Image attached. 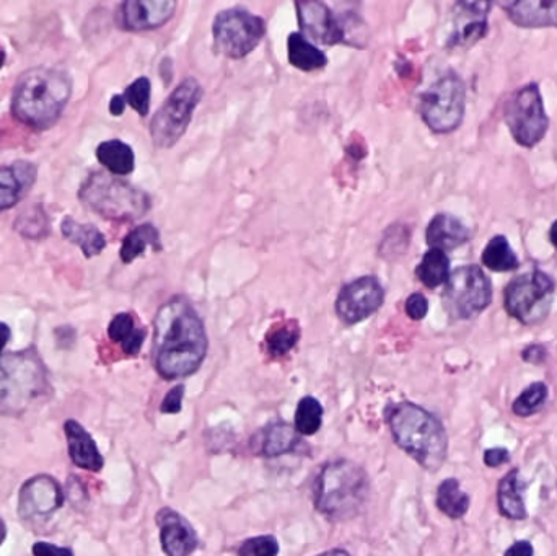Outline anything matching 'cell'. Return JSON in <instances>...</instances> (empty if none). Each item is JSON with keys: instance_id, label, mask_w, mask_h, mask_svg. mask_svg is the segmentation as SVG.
Instances as JSON below:
<instances>
[{"instance_id": "cell-1", "label": "cell", "mask_w": 557, "mask_h": 556, "mask_svg": "<svg viewBox=\"0 0 557 556\" xmlns=\"http://www.w3.org/2000/svg\"><path fill=\"white\" fill-rule=\"evenodd\" d=\"M206 328L185 297H173L158 309L154 322V364L165 380L183 379L199 371L206 359Z\"/></svg>"}, {"instance_id": "cell-2", "label": "cell", "mask_w": 557, "mask_h": 556, "mask_svg": "<svg viewBox=\"0 0 557 556\" xmlns=\"http://www.w3.org/2000/svg\"><path fill=\"white\" fill-rule=\"evenodd\" d=\"M72 97V79L61 67H31L18 77L10 113L18 123L46 131L58 123Z\"/></svg>"}, {"instance_id": "cell-3", "label": "cell", "mask_w": 557, "mask_h": 556, "mask_svg": "<svg viewBox=\"0 0 557 556\" xmlns=\"http://www.w3.org/2000/svg\"><path fill=\"white\" fill-rule=\"evenodd\" d=\"M388 426L396 446L429 472H437L448 454V436L443 424L416 403H396L388 411Z\"/></svg>"}, {"instance_id": "cell-4", "label": "cell", "mask_w": 557, "mask_h": 556, "mask_svg": "<svg viewBox=\"0 0 557 556\" xmlns=\"http://www.w3.org/2000/svg\"><path fill=\"white\" fill-rule=\"evenodd\" d=\"M313 493L321 516L333 522L351 521L369 501L370 478L352 460H331L321 467Z\"/></svg>"}, {"instance_id": "cell-5", "label": "cell", "mask_w": 557, "mask_h": 556, "mask_svg": "<svg viewBox=\"0 0 557 556\" xmlns=\"http://www.w3.org/2000/svg\"><path fill=\"white\" fill-rule=\"evenodd\" d=\"M48 393V369L35 348L0 356V416L23 415Z\"/></svg>"}, {"instance_id": "cell-6", "label": "cell", "mask_w": 557, "mask_h": 556, "mask_svg": "<svg viewBox=\"0 0 557 556\" xmlns=\"http://www.w3.org/2000/svg\"><path fill=\"white\" fill-rule=\"evenodd\" d=\"M79 199L90 211L108 221L131 222L150 211L152 201L145 191L111 173H92L82 183Z\"/></svg>"}, {"instance_id": "cell-7", "label": "cell", "mask_w": 557, "mask_h": 556, "mask_svg": "<svg viewBox=\"0 0 557 556\" xmlns=\"http://www.w3.org/2000/svg\"><path fill=\"white\" fill-rule=\"evenodd\" d=\"M202 87L198 80H183L165 100L150 123V136L155 146L168 149L186 133L196 106L201 102Z\"/></svg>"}, {"instance_id": "cell-8", "label": "cell", "mask_w": 557, "mask_h": 556, "mask_svg": "<svg viewBox=\"0 0 557 556\" xmlns=\"http://www.w3.org/2000/svg\"><path fill=\"white\" fill-rule=\"evenodd\" d=\"M466 89L463 80L448 74L437 80L421 98V115L434 133H452L465 116Z\"/></svg>"}, {"instance_id": "cell-9", "label": "cell", "mask_w": 557, "mask_h": 556, "mask_svg": "<svg viewBox=\"0 0 557 556\" xmlns=\"http://www.w3.org/2000/svg\"><path fill=\"white\" fill-rule=\"evenodd\" d=\"M215 49L230 59H242L256 49L266 35V22L245 9L220 12L212 25Z\"/></svg>"}, {"instance_id": "cell-10", "label": "cell", "mask_w": 557, "mask_h": 556, "mask_svg": "<svg viewBox=\"0 0 557 556\" xmlns=\"http://www.w3.org/2000/svg\"><path fill=\"white\" fill-rule=\"evenodd\" d=\"M553 292L554 281L543 271L520 274L505 289V309L518 322L533 325L548 315Z\"/></svg>"}, {"instance_id": "cell-11", "label": "cell", "mask_w": 557, "mask_h": 556, "mask_svg": "<svg viewBox=\"0 0 557 556\" xmlns=\"http://www.w3.org/2000/svg\"><path fill=\"white\" fill-rule=\"evenodd\" d=\"M491 299V281L479 266H461L445 283L443 304L452 317L466 320L481 314Z\"/></svg>"}, {"instance_id": "cell-12", "label": "cell", "mask_w": 557, "mask_h": 556, "mask_svg": "<svg viewBox=\"0 0 557 556\" xmlns=\"http://www.w3.org/2000/svg\"><path fill=\"white\" fill-rule=\"evenodd\" d=\"M505 123L523 147L536 146L546 136L549 121L538 85H525L510 97L505 105Z\"/></svg>"}, {"instance_id": "cell-13", "label": "cell", "mask_w": 557, "mask_h": 556, "mask_svg": "<svg viewBox=\"0 0 557 556\" xmlns=\"http://www.w3.org/2000/svg\"><path fill=\"white\" fill-rule=\"evenodd\" d=\"M385 302V289L377 278L364 276L356 279L339 292L336 314L346 325H356L375 314Z\"/></svg>"}, {"instance_id": "cell-14", "label": "cell", "mask_w": 557, "mask_h": 556, "mask_svg": "<svg viewBox=\"0 0 557 556\" xmlns=\"http://www.w3.org/2000/svg\"><path fill=\"white\" fill-rule=\"evenodd\" d=\"M66 496L58 481L49 475H36L25 481L18 495V516L23 521H35L53 516L64 506Z\"/></svg>"}, {"instance_id": "cell-15", "label": "cell", "mask_w": 557, "mask_h": 556, "mask_svg": "<svg viewBox=\"0 0 557 556\" xmlns=\"http://www.w3.org/2000/svg\"><path fill=\"white\" fill-rule=\"evenodd\" d=\"M299 25L305 38L333 46L346 41V27L339 18L334 17L333 10L325 2H297Z\"/></svg>"}, {"instance_id": "cell-16", "label": "cell", "mask_w": 557, "mask_h": 556, "mask_svg": "<svg viewBox=\"0 0 557 556\" xmlns=\"http://www.w3.org/2000/svg\"><path fill=\"white\" fill-rule=\"evenodd\" d=\"M175 10L173 0H128L119 5L118 22L128 31L157 30L172 20Z\"/></svg>"}, {"instance_id": "cell-17", "label": "cell", "mask_w": 557, "mask_h": 556, "mask_svg": "<svg viewBox=\"0 0 557 556\" xmlns=\"http://www.w3.org/2000/svg\"><path fill=\"white\" fill-rule=\"evenodd\" d=\"M160 527V545L167 556H189L198 548V532L191 522L172 508H163L155 516Z\"/></svg>"}, {"instance_id": "cell-18", "label": "cell", "mask_w": 557, "mask_h": 556, "mask_svg": "<svg viewBox=\"0 0 557 556\" xmlns=\"http://www.w3.org/2000/svg\"><path fill=\"white\" fill-rule=\"evenodd\" d=\"M489 10L491 4L487 2H460L455 5L452 35L448 38V46L466 48L484 38Z\"/></svg>"}, {"instance_id": "cell-19", "label": "cell", "mask_w": 557, "mask_h": 556, "mask_svg": "<svg viewBox=\"0 0 557 556\" xmlns=\"http://www.w3.org/2000/svg\"><path fill=\"white\" fill-rule=\"evenodd\" d=\"M38 178V167L27 160L0 167V214L17 206L30 193Z\"/></svg>"}, {"instance_id": "cell-20", "label": "cell", "mask_w": 557, "mask_h": 556, "mask_svg": "<svg viewBox=\"0 0 557 556\" xmlns=\"http://www.w3.org/2000/svg\"><path fill=\"white\" fill-rule=\"evenodd\" d=\"M64 433L67 451L75 467L93 473L100 472L101 468L105 467V459L98 449L97 442L79 421L67 420L64 423Z\"/></svg>"}, {"instance_id": "cell-21", "label": "cell", "mask_w": 557, "mask_h": 556, "mask_svg": "<svg viewBox=\"0 0 557 556\" xmlns=\"http://www.w3.org/2000/svg\"><path fill=\"white\" fill-rule=\"evenodd\" d=\"M500 7L518 27L557 28V0H520Z\"/></svg>"}, {"instance_id": "cell-22", "label": "cell", "mask_w": 557, "mask_h": 556, "mask_svg": "<svg viewBox=\"0 0 557 556\" xmlns=\"http://www.w3.org/2000/svg\"><path fill=\"white\" fill-rule=\"evenodd\" d=\"M426 240L430 247L435 250H455L463 243L470 240V230L466 229L465 224L450 216V214H439L430 221L427 227Z\"/></svg>"}, {"instance_id": "cell-23", "label": "cell", "mask_w": 557, "mask_h": 556, "mask_svg": "<svg viewBox=\"0 0 557 556\" xmlns=\"http://www.w3.org/2000/svg\"><path fill=\"white\" fill-rule=\"evenodd\" d=\"M61 232L64 239L80 248V252L84 253L85 258H93L105 250V235L92 224H82V222L75 221L74 217L67 216L62 219Z\"/></svg>"}, {"instance_id": "cell-24", "label": "cell", "mask_w": 557, "mask_h": 556, "mask_svg": "<svg viewBox=\"0 0 557 556\" xmlns=\"http://www.w3.org/2000/svg\"><path fill=\"white\" fill-rule=\"evenodd\" d=\"M95 154L98 162L115 177L131 175L136 167V155L132 147L119 139L101 142Z\"/></svg>"}, {"instance_id": "cell-25", "label": "cell", "mask_w": 557, "mask_h": 556, "mask_svg": "<svg viewBox=\"0 0 557 556\" xmlns=\"http://www.w3.org/2000/svg\"><path fill=\"white\" fill-rule=\"evenodd\" d=\"M108 336L113 343H118L128 356L141 353L145 341V330L136 325V318L129 312H121L108 325Z\"/></svg>"}, {"instance_id": "cell-26", "label": "cell", "mask_w": 557, "mask_h": 556, "mask_svg": "<svg viewBox=\"0 0 557 556\" xmlns=\"http://www.w3.org/2000/svg\"><path fill=\"white\" fill-rule=\"evenodd\" d=\"M299 442L300 434L295 426L286 421H277L264 429L261 454L268 459L281 457L294 451L295 447L299 446Z\"/></svg>"}, {"instance_id": "cell-27", "label": "cell", "mask_w": 557, "mask_h": 556, "mask_svg": "<svg viewBox=\"0 0 557 556\" xmlns=\"http://www.w3.org/2000/svg\"><path fill=\"white\" fill-rule=\"evenodd\" d=\"M289 62L303 72L318 71L328 64V58L321 49L316 48L302 33H292L287 40Z\"/></svg>"}, {"instance_id": "cell-28", "label": "cell", "mask_w": 557, "mask_h": 556, "mask_svg": "<svg viewBox=\"0 0 557 556\" xmlns=\"http://www.w3.org/2000/svg\"><path fill=\"white\" fill-rule=\"evenodd\" d=\"M497 506L502 516L507 519L520 521L527 517V508L523 503V496L518 488V470H510L502 480H500L499 488H497Z\"/></svg>"}, {"instance_id": "cell-29", "label": "cell", "mask_w": 557, "mask_h": 556, "mask_svg": "<svg viewBox=\"0 0 557 556\" xmlns=\"http://www.w3.org/2000/svg\"><path fill=\"white\" fill-rule=\"evenodd\" d=\"M149 247L154 248L155 252L162 250L160 232L152 224H142V226H137L136 229L131 230L126 235L121 250H119V258L123 263L129 265L136 258L144 255L145 250Z\"/></svg>"}, {"instance_id": "cell-30", "label": "cell", "mask_w": 557, "mask_h": 556, "mask_svg": "<svg viewBox=\"0 0 557 556\" xmlns=\"http://www.w3.org/2000/svg\"><path fill=\"white\" fill-rule=\"evenodd\" d=\"M435 503L440 512L450 519H461L470 509V496L461 490L457 478H447L437 488Z\"/></svg>"}, {"instance_id": "cell-31", "label": "cell", "mask_w": 557, "mask_h": 556, "mask_svg": "<svg viewBox=\"0 0 557 556\" xmlns=\"http://www.w3.org/2000/svg\"><path fill=\"white\" fill-rule=\"evenodd\" d=\"M417 279L429 289L442 286L450 278V260L442 250L430 248L416 268Z\"/></svg>"}, {"instance_id": "cell-32", "label": "cell", "mask_w": 557, "mask_h": 556, "mask_svg": "<svg viewBox=\"0 0 557 556\" xmlns=\"http://www.w3.org/2000/svg\"><path fill=\"white\" fill-rule=\"evenodd\" d=\"M300 340L299 323L287 320L277 323L264 336V343L271 358H282L289 354Z\"/></svg>"}, {"instance_id": "cell-33", "label": "cell", "mask_w": 557, "mask_h": 556, "mask_svg": "<svg viewBox=\"0 0 557 556\" xmlns=\"http://www.w3.org/2000/svg\"><path fill=\"white\" fill-rule=\"evenodd\" d=\"M15 230L23 239H46L49 232H51L48 212H46V209L41 204L30 206V208L20 212V216L15 221Z\"/></svg>"}, {"instance_id": "cell-34", "label": "cell", "mask_w": 557, "mask_h": 556, "mask_svg": "<svg viewBox=\"0 0 557 556\" xmlns=\"http://www.w3.org/2000/svg\"><path fill=\"white\" fill-rule=\"evenodd\" d=\"M483 265L491 271H512L518 268V258L504 235H497L487 243L483 253Z\"/></svg>"}, {"instance_id": "cell-35", "label": "cell", "mask_w": 557, "mask_h": 556, "mask_svg": "<svg viewBox=\"0 0 557 556\" xmlns=\"http://www.w3.org/2000/svg\"><path fill=\"white\" fill-rule=\"evenodd\" d=\"M323 405L318 398L307 395L300 400L295 410L294 426L299 431L300 436H313L318 433L323 424Z\"/></svg>"}, {"instance_id": "cell-36", "label": "cell", "mask_w": 557, "mask_h": 556, "mask_svg": "<svg viewBox=\"0 0 557 556\" xmlns=\"http://www.w3.org/2000/svg\"><path fill=\"white\" fill-rule=\"evenodd\" d=\"M546 398H548V387L543 382H536L520 393V397L512 405V411L523 418L531 416L546 403Z\"/></svg>"}, {"instance_id": "cell-37", "label": "cell", "mask_w": 557, "mask_h": 556, "mask_svg": "<svg viewBox=\"0 0 557 556\" xmlns=\"http://www.w3.org/2000/svg\"><path fill=\"white\" fill-rule=\"evenodd\" d=\"M126 105L137 111L141 116L149 115L150 98H152V84L147 77H139L134 80L123 93Z\"/></svg>"}, {"instance_id": "cell-38", "label": "cell", "mask_w": 557, "mask_h": 556, "mask_svg": "<svg viewBox=\"0 0 557 556\" xmlns=\"http://www.w3.org/2000/svg\"><path fill=\"white\" fill-rule=\"evenodd\" d=\"M281 552L279 540L274 535L251 537L238 547V556H277Z\"/></svg>"}, {"instance_id": "cell-39", "label": "cell", "mask_w": 557, "mask_h": 556, "mask_svg": "<svg viewBox=\"0 0 557 556\" xmlns=\"http://www.w3.org/2000/svg\"><path fill=\"white\" fill-rule=\"evenodd\" d=\"M185 385H175L173 389L168 390L167 395L163 398L160 411L165 415H178L183 410V398H185Z\"/></svg>"}, {"instance_id": "cell-40", "label": "cell", "mask_w": 557, "mask_h": 556, "mask_svg": "<svg viewBox=\"0 0 557 556\" xmlns=\"http://www.w3.org/2000/svg\"><path fill=\"white\" fill-rule=\"evenodd\" d=\"M404 310H406L409 318H413L417 322V320L426 317L427 312H429V302H427L426 297L416 292V294H411L408 297V301L404 304Z\"/></svg>"}, {"instance_id": "cell-41", "label": "cell", "mask_w": 557, "mask_h": 556, "mask_svg": "<svg viewBox=\"0 0 557 556\" xmlns=\"http://www.w3.org/2000/svg\"><path fill=\"white\" fill-rule=\"evenodd\" d=\"M31 553H33V556H74L71 548L58 547V545L49 542H36L31 547Z\"/></svg>"}, {"instance_id": "cell-42", "label": "cell", "mask_w": 557, "mask_h": 556, "mask_svg": "<svg viewBox=\"0 0 557 556\" xmlns=\"http://www.w3.org/2000/svg\"><path fill=\"white\" fill-rule=\"evenodd\" d=\"M510 454L507 449L504 447H494V449H487L484 452V464L487 467H500V465H504L505 462H509Z\"/></svg>"}, {"instance_id": "cell-43", "label": "cell", "mask_w": 557, "mask_h": 556, "mask_svg": "<svg viewBox=\"0 0 557 556\" xmlns=\"http://www.w3.org/2000/svg\"><path fill=\"white\" fill-rule=\"evenodd\" d=\"M535 555V550H533V545L527 540H522V542H515L512 547L505 552L504 556H533Z\"/></svg>"}, {"instance_id": "cell-44", "label": "cell", "mask_w": 557, "mask_h": 556, "mask_svg": "<svg viewBox=\"0 0 557 556\" xmlns=\"http://www.w3.org/2000/svg\"><path fill=\"white\" fill-rule=\"evenodd\" d=\"M544 356H546V351H544L541 346H530V348L525 349V353H523V358H525V361L535 362V364L543 361Z\"/></svg>"}, {"instance_id": "cell-45", "label": "cell", "mask_w": 557, "mask_h": 556, "mask_svg": "<svg viewBox=\"0 0 557 556\" xmlns=\"http://www.w3.org/2000/svg\"><path fill=\"white\" fill-rule=\"evenodd\" d=\"M126 110V100H124L123 95H115L111 98L110 102V113L113 116H121Z\"/></svg>"}, {"instance_id": "cell-46", "label": "cell", "mask_w": 557, "mask_h": 556, "mask_svg": "<svg viewBox=\"0 0 557 556\" xmlns=\"http://www.w3.org/2000/svg\"><path fill=\"white\" fill-rule=\"evenodd\" d=\"M10 338H12V330L9 325L0 322V356L4 353L5 346L9 345Z\"/></svg>"}, {"instance_id": "cell-47", "label": "cell", "mask_w": 557, "mask_h": 556, "mask_svg": "<svg viewBox=\"0 0 557 556\" xmlns=\"http://www.w3.org/2000/svg\"><path fill=\"white\" fill-rule=\"evenodd\" d=\"M316 556H352L351 553L346 552V550H341V548H333V550H328V552L320 553Z\"/></svg>"}, {"instance_id": "cell-48", "label": "cell", "mask_w": 557, "mask_h": 556, "mask_svg": "<svg viewBox=\"0 0 557 556\" xmlns=\"http://www.w3.org/2000/svg\"><path fill=\"white\" fill-rule=\"evenodd\" d=\"M7 539V526H5L4 519L0 517V547H2V543L5 542Z\"/></svg>"}, {"instance_id": "cell-49", "label": "cell", "mask_w": 557, "mask_h": 556, "mask_svg": "<svg viewBox=\"0 0 557 556\" xmlns=\"http://www.w3.org/2000/svg\"><path fill=\"white\" fill-rule=\"evenodd\" d=\"M549 239H551V243H553L554 247L557 248V221L554 222L553 227L549 230Z\"/></svg>"}, {"instance_id": "cell-50", "label": "cell", "mask_w": 557, "mask_h": 556, "mask_svg": "<svg viewBox=\"0 0 557 556\" xmlns=\"http://www.w3.org/2000/svg\"><path fill=\"white\" fill-rule=\"evenodd\" d=\"M5 59H7V54H5L4 48H0V69L4 67Z\"/></svg>"}]
</instances>
